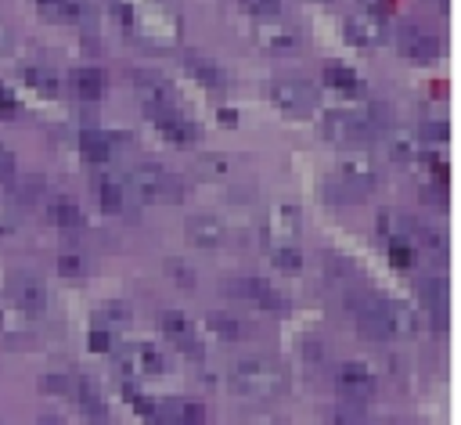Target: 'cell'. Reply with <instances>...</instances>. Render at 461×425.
I'll return each mask as SVG.
<instances>
[{
    "instance_id": "15",
    "label": "cell",
    "mask_w": 461,
    "mask_h": 425,
    "mask_svg": "<svg viewBox=\"0 0 461 425\" xmlns=\"http://www.w3.org/2000/svg\"><path fill=\"white\" fill-rule=\"evenodd\" d=\"M223 238H227V227L216 216H191L187 220V241L194 249H216V245H223Z\"/></svg>"
},
{
    "instance_id": "1",
    "label": "cell",
    "mask_w": 461,
    "mask_h": 425,
    "mask_svg": "<svg viewBox=\"0 0 461 425\" xmlns=\"http://www.w3.org/2000/svg\"><path fill=\"white\" fill-rule=\"evenodd\" d=\"M112 11L119 14L122 29L144 47L162 50V47H173L180 40V18L158 0H115Z\"/></svg>"
},
{
    "instance_id": "3",
    "label": "cell",
    "mask_w": 461,
    "mask_h": 425,
    "mask_svg": "<svg viewBox=\"0 0 461 425\" xmlns=\"http://www.w3.org/2000/svg\"><path fill=\"white\" fill-rule=\"evenodd\" d=\"M130 187H133L144 202H180V198H184V184H180L169 169L151 166V162L130 169Z\"/></svg>"
},
{
    "instance_id": "5",
    "label": "cell",
    "mask_w": 461,
    "mask_h": 425,
    "mask_svg": "<svg viewBox=\"0 0 461 425\" xmlns=\"http://www.w3.org/2000/svg\"><path fill=\"white\" fill-rule=\"evenodd\" d=\"M324 133L335 144H367L371 140V122L360 119L357 112H339L335 108V112L324 115Z\"/></svg>"
},
{
    "instance_id": "24",
    "label": "cell",
    "mask_w": 461,
    "mask_h": 425,
    "mask_svg": "<svg viewBox=\"0 0 461 425\" xmlns=\"http://www.w3.org/2000/svg\"><path fill=\"white\" fill-rule=\"evenodd\" d=\"M94 194H97V205H101L104 212H122V205H126V191H122V184L112 180V176H97V180H94Z\"/></svg>"
},
{
    "instance_id": "41",
    "label": "cell",
    "mask_w": 461,
    "mask_h": 425,
    "mask_svg": "<svg viewBox=\"0 0 461 425\" xmlns=\"http://www.w3.org/2000/svg\"><path fill=\"white\" fill-rule=\"evenodd\" d=\"M220 119H223V122H230V126H234V119H238V115H234V112H230V108H220Z\"/></svg>"
},
{
    "instance_id": "13",
    "label": "cell",
    "mask_w": 461,
    "mask_h": 425,
    "mask_svg": "<svg viewBox=\"0 0 461 425\" xmlns=\"http://www.w3.org/2000/svg\"><path fill=\"white\" fill-rule=\"evenodd\" d=\"M400 50H403L411 61L425 65V61H436V58H439V40H436L432 32L418 29V25H407V29L400 32Z\"/></svg>"
},
{
    "instance_id": "28",
    "label": "cell",
    "mask_w": 461,
    "mask_h": 425,
    "mask_svg": "<svg viewBox=\"0 0 461 425\" xmlns=\"http://www.w3.org/2000/svg\"><path fill=\"white\" fill-rule=\"evenodd\" d=\"M205 328H209L220 342H234V339H241V324H238L230 313H209V317H205Z\"/></svg>"
},
{
    "instance_id": "36",
    "label": "cell",
    "mask_w": 461,
    "mask_h": 425,
    "mask_svg": "<svg viewBox=\"0 0 461 425\" xmlns=\"http://www.w3.org/2000/svg\"><path fill=\"white\" fill-rule=\"evenodd\" d=\"M101 313H104V321H108V324H126V321H130V310H126L122 303H108Z\"/></svg>"
},
{
    "instance_id": "39",
    "label": "cell",
    "mask_w": 461,
    "mask_h": 425,
    "mask_svg": "<svg viewBox=\"0 0 461 425\" xmlns=\"http://www.w3.org/2000/svg\"><path fill=\"white\" fill-rule=\"evenodd\" d=\"M11 231H18V220H14V212H7L0 205V234H11Z\"/></svg>"
},
{
    "instance_id": "35",
    "label": "cell",
    "mask_w": 461,
    "mask_h": 425,
    "mask_svg": "<svg viewBox=\"0 0 461 425\" xmlns=\"http://www.w3.org/2000/svg\"><path fill=\"white\" fill-rule=\"evenodd\" d=\"M40 385H43L47 393H72V385H76V382H72V378H65V375H47Z\"/></svg>"
},
{
    "instance_id": "22",
    "label": "cell",
    "mask_w": 461,
    "mask_h": 425,
    "mask_svg": "<svg viewBox=\"0 0 461 425\" xmlns=\"http://www.w3.org/2000/svg\"><path fill=\"white\" fill-rule=\"evenodd\" d=\"M346 40H353V43H360V47L378 43V40H382L378 18H375V14H357V18H349V22H346Z\"/></svg>"
},
{
    "instance_id": "8",
    "label": "cell",
    "mask_w": 461,
    "mask_h": 425,
    "mask_svg": "<svg viewBox=\"0 0 461 425\" xmlns=\"http://www.w3.org/2000/svg\"><path fill=\"white\" fill-rule=\"evenodd\" d=\"M270 101H274L281 112L303 115V112H310V108H313L317 94H313V86H310V83H303V79H277V83L270 86Z\"/></svg>"
},
{
    "instance_id": "26",
    "label": "cell",
    "mask_w": 461,
    "mask_h": 425,
    "mask_svg": "<svg viewBox=\"0 0 461 425\" xmlns=\"http://www.w3.org/2000/svg\"><path fill=\"white\" fill-rule=\"evenodd\" d=\"M321 76H324V83H328V86H335V90H346V94H353V90H360V76H357L353 68H346V65H339V61H328Z\"/></svg>"
},
{
    "instance_id": "34",
    "label": "cell",
    "mask_w": 461,
    "mask_h": 425,
    "mask_svg": "<svg viewBox=\"0 0 461 425\" xmlns=\"http://www.w3.org/2000/svg\"><path fill=\"white\" fill-rule=\"evenodd\" d=\"M90 349L94 353H108L112 349V331L108 328H94L90 331Z\"/></svg>"
},
{
    "instance_id": "40",
    "label": "cell",
    "mask_w": 461,
    "mask_h": 425,
    "mask_svg": "<svg viewBox=\"0 0 461 425\" xmlns=\"http://www.w3.org/2000/svg\"><path fill=\"white\" fill-rule=\"evenodd\" d=\"M169 274H176V277H180V288H191V285H194V274H191V270H184V267H176V263L169 267Z\"/></svg>"
},
{
    "instance_id": "23",
    "label": "cell",
    "mask_w": 461,
    "mask_h": 425,
    "mask_svg": "<svg viewBox=\"0 0 461 425\" xmlns=\"http://www.w3.org/2000/svg\"><path fill=\"white\" fill-rule=\"evenodd\" d=\"M72 90L83 97V101H97L104 94V72L101 68H76L72 72Z\"/></svg>"
},
{
    "instance_id": "12",
    "label": "cell",
    "mask_w": 461,
    "mask_h": 425,
    "mask_svg": "<svg viewBox=\"0 0 461 425\" xmlns=\"http://www.w3.org/2000/svg\"><path fill=\"white\" fill-rule=\"evenodd\" d=\"M119 364H122V371H130V375H162V371H166V357H162L155 346H148V342H137V346L122 349V353H119Z\"/></svg>"
},
{
    "instance_id": "4",
    "label": "cell",
    "mask_w": 461,
    "mask_h": 425,
    "mask_svg": "<svg viewBox=\"0 0 461 425\" xmlns=\"http://www.w3.org/2000/svg\"><path fill=\"white\" fill-rule=\"evenodd\" d=\"M227 295L252 303V306H263V310H288V299L263 277H234V281H227Z\"/></svg>"
},
{
    "instance_id": "20",
    "label": "cell",
    "mask_w": 461,
    "mask_h": 425,
    "mask_svg": "<svg viewBox=\"0 0 461 425\" xmlns=\"http://www.w3.org/2000/svg\"><path fill=\"white\" fill-rule=\"evenodd\" d=\"M36 11L50 22H83L86 0H36Z\"/></svg>"
},
{
    "instance_id": "17",
    "label": "cell",
    "mask_w": 461,
    "mask_h": 425,
    "mask_svg": "<svg viewBox=\"0 0 461 425\" xmlns=\"http://www.w3.org/2000/svg\"><path fill=\"white\" fill-rule=\"evenodd\" d=\"M137 94H140L148 115L151 112H162V108H173V90L158 76H137Z\"/></svg>"
},
{
    "instance_id": "10",
    "label": "cell",
    "mask_w": 461,
    "mask_h": 425,
    "mask_svg": "<svg viewBox=\"0 0 461 425\" xmlns=\"http://www.w3.org/2000/svg\"><path fill=\"white\" fill-rule=\"evenodd\" d=\"M158 328H162V335H166L176 349H184V353H191V357L202 353V346H198V328H194L180 310H166V313L158 317Z\"/></svg>"
},
{
    "instance_id": "38",
    "label": "cell",
    "mask_w": 461,
    "mask_h": 425,
    "mask_svg": "<svg viewBox=\"0 0 461 425\" xmlns=\"http://www.w3.org/2000/svg\"><path fill=\"white\" fill-rule=\"evenodd\" d=\"M14 112H18V101H14V94L0 86V115H14Z\"/></svg>"
},
{
    "instance_id": "14",
    "label": "cell",
    "mask_w": 461,
    "mask_h": 425,
    "mask_svg": "<svg viewBox=\"0 0 461 425\" xmlns=\"http://www.w3.org/2000/svg\"><path fill=\"white\" fill-rule=\"evenodd\" d=\"M184 68H187V76L194 79V83H202V86H209V90H227V72L212 61V58H205V54H187L184 58Z\"/></svg>"
},
{
    "instance_id": "25",
    "label": "cell",
    "mask_w": 461,
    "mask_h": 425,
    "mask_svg": "<svg viewBox=\"0 0 461 425\" xmlns=\"http://www.w3.org/2000/svg\"><path fill=\"white\" fill-rule=\"evenodd\" d=\"M342 184H346V191H367L375 184V169L364 158H346L342 162Z\"/></svg>"
},
{
    "instance_id": "31",
    "label": "cell",
    "mask_w": 461,
    "mask_h": 425,
    "mask_svg": "<svg viewBox=\"0 0 461 425\" xmlns=\"http://www.w3.org/2000/svg\"><path fill=\"white\" fill-rule=\"evenodd\" d=\"M389 259H393V267L411 270V267H414V249H411L407 241H393V245H389Z\"/></svg>"
},
{
    "instance_id": "9",
    "label": "cell",
    "mask_w": 461,
    "mask_h": 425,
    "mask_svg": "<svg viewBox=\"0 0 461 425\" xmlns=\"http://www.w3.org/2000/svg\"><path fill=\"white\" fill-rule=\"evenodd\" d=\"M7 299H14V303H18L22 310H29V313H40V310L47 306V288H43L40 277L18 270V274L7 277Z\"/></svg>"
},
{
    "instance_id": "33",
    "label": "cell",
    "mask_w": 461,
    "mask_h": 425,
    "mask_svg": "<svg viewBox=\"0 0 461 425\" xmlns=\"http://www.w3.org/2000/svg\"><path fill=\"white\" fill-rule=\"evenodd\" d=\"M58 270H61L65 277H79V274L86 270V263H83V256H76V252H65V256L58 259Z\"/></svg>"
},
{
    "instance_id": "29",
    "label": "cell",
    "mask_w": 461,
    "mask_h": 425,
    "mask_svg": "<svg viewBox=\"0 0 461 425\" xmlns=\"http://www.w3.org/2000/svg\"><path fill=\"white\" fill-rule=\"evenodd\" d=\"M295 223H299L295 205H292V209H288V205H281V209L274 212V234H277V238H292V234H295Z\"/></svg>"
},
{
    "instance_id": "7",
    "label": "cell",
    "mask_w": 461,
    "mask_h": 425,
    "mask_svg": "<svg viewBox=\"0 0 461 425\" xmlns=\"http://www.w3.org/2000/svg\"><path fill=\"white\" fill-rule=\"evenodd\" d=\"M281 14H270V18H256V43L263 47V50H270V54H288V50H295L299 47V32L292 29V25H285V22H277Z\"/></svg>"
},
{
    "instance_id": "19",
    "label": "cell",
    "mask_w": 461,
    "mask_h": 425,
    "mask_svg": "<svg viewBox=\"0 0 461 425\" xmlns=\"http://www.w3.org/2000/svg\"><path fill=\"white\" fill-rule=\"evenodd\" d=\"M47 220L58 227V231H83V209L72 202V198H54L47 205Z\"/></svg>"
},
{
    "instance_id": "18",
    "label": "cell",
    "mask_w": 461,
    "mask_h": 425,
    "mask_svg": "<svg viewBox=\"0 0 461 425\" xmlns=\"http://www.w3.org/2000/svg\"><path fill=\"white\" fill-rule=\"evenodd\" d=\"M7 180H11V184H7L11 198H14V202H22V205H32V202H40V198H43V191H47L43 176H32V173H18V169H14Z\"/></svg>"
},
{
    "instance_id": "21",
    "label": "cell",
    "mask_w": 461,
    "mask_h": 425,
    "mask_svg": "<svg viewBox=\"0 0 461 425\" xmlns=\"http://www.w3.org/2000/svg\"><path fill=\"white\" fill-rule=\"evenodd\" d=\"M79 155H83L86 162H94V166H104V162L112 158V137L101 133V130L79 133Z\"/></svg>"
},
{
    "instance_id": "27",
    "label": "cell",
    "mask_w": 461,
    "mask_h": 425,
    "mask_svg": "<svg viewBox=\"0 0 461 425\" xmlns=\"http://www.w3.org/2000/svg\"><path fill=\"white\" fill-rule=\"evenodd\" d=\"M22 79H25L32 90L47 94V97L58 94V76H54L50 68H43V65H25V68H22Z\"/></svg>"
},
{
    "instance_id": "30",
    "label": "cell",
    "mask_w": 461,
    "mask_h": 425,
    "mask_svg": "<svg viewBox=\"0 0 461 425\" xmlns=\"http://www.w3.org/2000/svg\"><path fill=\"white\" fill-rule=\"evenodd\" d=\"M274 263H277L281 270H292V274H295V270L303 267V256H299L295 245H277V249H274Z\"/></svg>"
},
{
    "instance_id": "6",
    "label": "cell",
    "mask_w": 461,
    "mask_h": 425,
    "mask_svg": "<svg viewBox=\"0 0 461 425\" xmlns=\"http://www.w3.org/2000/svg\"><path fill=\"white\" fill-rule=\"evenodd\" d=\"M335 389L349 400V403H364L371 393H375V371L360 360H349L335 371Z\"/></svg>"
},
{
    "instance_id": "11",
    "label": "cell",
    "mask_w": 461,
    "mask_h": 425,
    "mask_svg": "<svg viewBox=\"0 0 461 425\" xmlns=\"http://www.w3.org/2000/svg\"><path fill=\"white\" fill-rule=\"evenodd\" d=\"M151 122H155V130H158L169 144H176V148H187V144H194V140H198V126H194V122H187L176 108L151 112Z\"/></svg>"
},
{
    "instance_id": "42",
    "label": "cell",
    "mask_w": 461,
    "mask_h": 425,
    "mask_svg": "<svg viewBox=\"0 0 461 425\" xmlns=\"http://www.w3.org/2000/svg\"><path fill=\"white\" fill-rule=\"evenodd\" d=\"M0 47H4V32H0Z\"/></svg>"
},
{
    "instance_id": "37",
    "label": "cell",
    "mask_w": 461,
    "mask_h": 425,
    "mask_svg": "<svg viewBox=\"0 0 461 425\" xmlns=\"http://www.w3.org/2000/svg\"><path fill=\"white\" fill-rule=\"evenodd\" d=\"M14 169H18V162H14V151H7V148L0 144V180H7Z\"/></svg>"
},
{
    "instance_id": "2",
    "label": "cell",
    "mask_w": 461,
    "mask_h": 425,
    "mask_svg": "<svg viewBox=\"0 0 461 425\" xmlns=\"http://www.w3.org/2000/svg\"><path fill=\"white\" fill-rule=\"evenodd\" d=\"M230 393L241 396V400H274L288 389V375L281 371V364L267 360V357H249V360H238L230 367Z\"/></svg>"
},
{
    "instance_id": "16",
    "label": "cell",
    "mask_w": 461,
    "mask_h": 425,
    "mask_svg": "<svg viewBox=\"0 0 461 425\" xmlns=\"http://www.w3.org/2000/svg\"><path fill=\"white\" fill-rule=\"evenodd\" d=\"M32 331V313L22 310L14 299H0V335L4 339H25Z\"/></svg>"
},
{
    "instance_id": "32",
    "label": "cell",
    "mask_w": 461,
    "mask_h": 425,
    "mask_svg": "<svg viewBox=\"0 0 461 425\" xmlns=\"http://www.w3.org/2000/svg\"><path fill=\"white\" fill-rule=\"evenodd\" d=\"M241 7H245L252 18H270V14H281V0H241Z\"/></svg>"
}]
</instances>
